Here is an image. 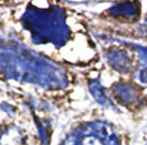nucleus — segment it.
Returning a JSON list of instances; mask_svg holds the SVG:
<instances>
[{
    "instance_id": "10",
    "label": "nucleus",
    "mask_w": 147,
    "mask_h": 145,
    "mask_svg": "<svg viewBox=\"0 0 147 145\" xmlns=\"http://www.w3.org/2000/svg\"><path fill=\"white\" fill-rule=\"evenodd\" d=\"M138 79H140L141 83H145L147 84V66L146 68H142L138 72Z\"/></svg>"
},
{
    "instance_id": "9",
    "label": "nucleus",
    "mask_w": 147,
    "mask_h": 145,
    "mask_svg": "<svg viewBox=\"0 0 147 145\" xmlns=\"http://www.w3.org/2000/svg\"><path fill=\"white\" fill-rule=\"evenodd\" d=\"M125 45H128V46L133 47L138 51V54H140V59L142 63H147V47H143V46H138V45H134V43H129V42H123Z\"/></svg>"
},
{
    "instance_id": "5",
    "label": "nucleus",
    "mask_w": 147,
    "mask_h": 145,
    "mask_svg": "<svg viewBox=\"0 0 147 145\" xmlns=\"http://www.w3.org/2000/svg\"><path fill=\"white\" fill-rule=\"evenodd\" d=\"M113 90H114L117 98L124 104H131V103L137 102L138 99V93L136 88L128 83H118L114 85Z\"/></svg>"
},
{
    "instance_id": "6",
    "label": "nucleus",
    "mask_w": 147,
    "mask_h": 145,
    "mask_svg": "<svg viewBox=\"0 0 147 145\" xmlns=\"http://www.w3.org/2000/svg\"><path fill=\"white\" fill-rule=\"evenodd\" d=\"M23 131L17 126H10L0 134V145H22Z\"/></svg>"
},
{
    "instance_id": "7",
    "label": "nucleus",
    "mask_w": 147,
    "mask_h": 145,
    "mask_svg": "<svg viewBox=\"0 0 147 145\" xmlns=\"http://www.w3.org/2000/svg\"><path fill=\"white\" fill-rule=\"evenodd\" d=\"M110 14L114 17H127V18H132L136 17L140 12V7L137 3H121L117 4L109 10Z\"/></svg>"
},
{
    "instance_id": "4",
    "label": "nucleus",
    "mask_w": 147,
    "mask_h": 145,
    "mask_svg": "<svg viewBox=\"0 0 147 145\" xmlns=\"http://www.w3.org/2000/svg\"><path fill=\"white\" fill-rule=\"evenodd\" d=\"M106 59L109 64L119 72H128L132 69V61L129 55L125 51L120 50H111L107 52Z\"/></svg>"
},
{
    "instance_id": "8",
    "label": "nucleus",
    "mask_w": 147,
    "mask_h": 145,
    "mask_svg": "<svg viewBox=\"0 0 147 145\" xmlns=\"http://www.w3.org/2000/svg\"><path fill=\"white\" fill-rule=\"evenodd\" d=\"M90 92H91L92 97L95 98V101L98 103V104L104 106V107H110V108H114V106H111L109 103V99H107L105 90H104V87L98 80H91L90 82Z\"/></svg>"
},
{
    "instance_id": "2",
    "label": "nucleus",
    "mask_w": 147,
    "mask_h": 145,
    "mask_svg": "<svg viewBox=\"0 0 147 145\" xmlns=\"http://www.w3.org/2000/svg\"><path fill=\"white\" fill-rule=\"evenodd\" d=\"M21 21L35 43H51L61 47L69 40L70 29L67 26L65 14L59 7L37 8L30 4Z\"/></svg>"
},
{
    "instance_id": "1",
    "label": "nucleus",
    "mask_w": 147,
    "mask_h": 145,
    "mask_svg": "<svg viewBox=\"0 0 147 145\" xmlns=\"http://www.w3.org/2000/svg\"><path fill=\"white\" fill-rule=\"evenodd\" d=\"M0 72L9 79L47 89L68 85L67 74L60 66L18 41H0Z\"/></svg>"
},
{
    "instance_id": "3",
    "label": "nucleus",
    "mask_w": 147,
    "mask_h": 145,
    "mask_svg": "<svg viewBox=\"0 0 147 145\" xmlns=\"http://www.w3.org/2000/svg\"><path fill=\"white\" fill-rule=\"evenodd\" d=\"M78 132L83 136L95 138L101 145H120L119 139L117 138L113 129L102 121H94L86 124L78 130Z\"/></svg>"
}]
</instances>
